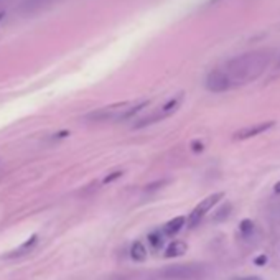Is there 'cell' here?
I'll use <instances>...</instances> for the list:
<instances>
[{
    "label": "cell",
    "instance_id": "cell-22",
    "mask_svg": "<svg viewBox=\"0 0 280 280\" xmlns=\"http://www.w3.org/2000/svg\"><path fill=\"white\" fill-rule=\"evenodd\" d=\"M3 15H5V12H0V20L3 19Z\"/></svg>",
    "mask_w": 280,
    "mask_h": 280
},
{
    "label": "cell",
    "instance_id": "cell-20",
    "mask_svg": "<svg viewBox=\"0 0 280 280\" xmlns=\"http://www.w3.org/2000/svg\"><path fill=\"white\" fill-rule=\"evenodd\" d=\"M232 280H262V279L257 277V275H247V277H234Z\"/></svg>",
    "mask_w": 280,
    "mask_h": 280
},
{
    "label": "cell",
    "instance_id": "cell-1",
    "mask_svg": "<svg viewBox=\"0 0 280 280\" xmlns=\"http://www.w3.org/2000/svg\"><path fill=\"white\" fill-rule=\"evenodd\" d=\"M270 61H272L270 51L254 50L231 58L221 70L227 76V79L231 81V86L234 88V86H244L261 77L262 73L269 68Z\"/></svg>",
    "mask_w": 280,
    "mask_h": 280
},
{
    "label": "cell",
    "instance_id": "cell-14",
    "mask_svg": "<svg viewBox=\"0 0 280 280\" xmlns=\"http://www.w3.org/2000/svg\"><path fill=\"white\" fill-rule=\"evenodd\" d=\"M239 231H241V234H243V236L252 234V231H254L252 219H243V221L239 223Z\"/></svg>",
    "mask_w": 280,
    "mask_h": 280
},
{
    "label": "cell",
    "instance_id": "cell-19",
    "mask_svg": "<svg viewBox=\"0 0 280 280\" xmlns=\"http://www.w3.org/2000/svg\"><path fill=\"white\" fill-rule=\"evenodd\" d=\"M70 135V131H61V132H56L51 139H64V137Z\"/></svg>",
    "mask_w": 280,
    "mask_h": 280
},
{
    "label": "cell",
    "instance_id": "cell-4",
    "mask_svg": "<svg viewBox=\"0 0 280 280\" xmlns=\"http://www.w3.org/2000/svg\"><path fill=\"white\" fill-rule=\"evenodd\" d=\"M198 274H200L198 267L183 265V264L168 267V269L162 270V277L167 280H189V279H195Z\"/></svg>",
    "mask_w": 280,
    "mask_h": 280
},
{
    "label": "cell",
    "instance_id": "cell-16",
    "mask_svg": "<svg viewBox=\"0 0 280 280\" xmlns=\"http://www.w3.org/2000/svg\"><path fill=\"white\" fill-rule=\"evenodd\" d=\"M189 147H191V150L195 153H200V152H203L205 150V144H203V140H193L191 144H189Z\"/></svg>",
    "mask_w": 280,
    "mask_h": 280
},
{
    "label": "cell",
    "instance_id": "cell-11",
    "mask_svg": "<svg viewBox=\"0 0 280 280\" xmlns=\"http://www.w3.org/2000/svg\"><path fill=\"white\" fill-rule=\"evenodd\" d=\"M149 106V101H142L140 104H135V106H131L129 109L124 111V114L120 115L119 120H127V119H132L133 115L137 114V112H140V111H144V107H147Z\"/></svg>",
    "mask_w": 280,
    "mask_h": 280
},
{
    "label": "cell",
    "instance_id": "cell-12",
    "mask_svg": "<svg viewBox=\"0 0 280 280\" xmlns=\"http://www.w3.org/2000/svg\"><path fill=\"white\" fill-rule=\"evenodd\" d=\"M163 232H160V231H153V232H150L149 234V243H150V245H152L153 249H158V247H162V244H163Z\"/></svg>",
    "mask_w": 280,
    "mask_h": 280
},
{
    "label": "cell",
    "instance_id": "cell-18",
    "mask_svg": "<svg viewBox=\"0 0 280 280\" xmlns=\"http://www.w3.org/2000/svg\"><path fill=\"white\" fill-rule=\"evenodd\" d=\"M254 264H256V265H265L267 264V256H265V254L257 256L256 259H254Z\"/></svg>",
    "mask_w": 280,
    "mask_h": 280
},
{
    "label": "cell",
    "instance_id": "cell-23",
    "mask_svg": "<svg viewBox=\"0 0 280 280\" xmlns=\"http://www.w3.org/2000/svg\"><path fill=\"white\" fill-rule=\"evenodd\" d=\"M277 66L280 68V58H279V63H277Z\"/></svg>",
    "mask_w": 280,
    "mask_h": 280
},
{
    "label": "cell",
    "instance_id": "cell-2",
    "mask_svg": "<svg viewBox=\"0 0 280 280\" xmlns=\"http://www.w3.org/2000/svg\"><path fill=\"white\" fill-rule=\"evenodd\" d=\"M224 198V193L223 191H218V193H213V195H209V196H206L205 200H201L200 203H198L195 208H193V211L189 213V216H188V226L189 227H195L198 223L203 219V216L208 211L213 208L214 205L218 203L219 200H223Z\"/></svg>",
    "mask_w": 280,
    "mask_h": 280
},
{
    "label": "cell",
    "instance_id": "cell-3",
    "mask_svg": "<svg viewBox=\"0 0 280 280\" xmlns=\"http://www.w3.org/2000/svg\"><path fill=\"white\" fill-rule=\"evenodd\" d=\"M232 88L231 81L227 79V76L224 75V71L221 68L218 70H213L206 76V89L209 93H226Z\"/></svg>",
    "mask_w": 280,
    "mask_h": 280
},
{
    "label": "cell",
    "instance_id": "cell-6",
    "mask_svg": "<svg viewBox=\"0 0 280 280\" xmlns=\"http://www.w3.org/2000/svg\"><path fill=\"white\" fill-rule=\"evenodd\" d=\"M37 244H38V236L37 234L30 236V238L20 245V247H17L15 251L5 254V256H3V259H17V257H20V256H25V254H28Z\"/></svg>",
    "mask_w": 280,
    "mask_h": 280
},
{
    "label": "cell",
    "instance_id": "cell-9",
    "mask_svg": "<svg viewBox=\"0 0 280 280\" xmlns=\"http://www.w3.org/2000/svg\"><path fill=\"white\" fill-rule=\"evenodd\" d=\"M182 101H183V93H180L178 96H175V97H171L170 101L165 102L162 107H160V112L165 117H168L170 114H173V112L178 109L180 104H182Z\"/></svg>",
    "mask_w": 280,
    "mask_h": 280
},
{
    "label": "cell",
    "instance_id": "cell-15",
    "mask_svg": "<svg viewBox=\"0 0 280 280\" xmlns=\"http://www.w3.org/2000/svg\"><path fill=\"white\" fill-rule=\"evenodd\" d=\"M122 175H124V171H120V170L112 171V173H109L104 180H102V183H104V185H109V183H112V182H115V180H117V178H120V176H122Z\"/></svg>",
    "mask_w": 280,
    "mask_h": 280
},
{
    "label": "cell",
    "instance_id": "cell-21",
    "mask_svg": "<svg viewBox=\"0 0 280 280\" xmlns=\"http://www.w3.org/2000/svg\"><path fill=\"white\" fill-rule=\"evenodd\" d=\"M274 191H275V193H277V195H280V180H279V182H277V183H275V185H274Z\"/></svg>",
    "mask_w": 280,
    "mask_h": 280
},
{
    "label": "cell",
    "instance_id": "cell-17",
    "mask_svg": "<svg viewBox=\"0 0 280 280\" xmlns=\"http://www.w3.org/2000/svg\"><path fill=\"white\" fill-rule=\"evenodd\" d=\"M167 183H168V180H160V182L150 183V185H147V188H145V191H153V189H158V188H162L163 185H167Z\"/></svg>",
    "mask_w": 280,
    "mask_h": 280
},
{
    "label": "cell",
    "instance_id": "cell-10",
    "mask_svg": "<svg viewBox=\"0 0 280 280\" xmlns=\"http://www.w3.org/2000/svg\"><path fill=\"white\" fill-rule=\"evenodd\" d=\"M131 257L135 262H144L147 259V247L144 245L142 241H135L131 247Z\"/></svg>",
    "mask_w": 280,
    "mask_h": 280
},
{
    "label": "cell",
    "instance_id": "cell-5",
    "mask_svg": "<svg viewBox=\"0 0 280 280\" xmlns=\"http://www.w3.org/2000/svg\"><path fill=\"white\" fill-rule=\"evenodd\" d=\"M275 126L274 120H267V122H261V124H254L251 127H245V129H241L234 133L232 139L234 140H247V139H252V137H257L261 133H265L269 132L270 129Z\"/></svg>",
    "mask_w": 280,
    "mask_h": 280
},
{
    "label": "cell",
    "instance_id": "cell-8",
    "mask_svg": "<svg viewBox=\"0 0 280 280\" xmlns=\"http://www.w3.org/2000/svg\"><path fill=\"white\" fill-rule=\"evenodd\" d=\"M188 251V245L183 241H173V243L168 244V247L165 249V257L171 259V257H180Z\"/></svg>",
    "mask_w": 280,
    "mask_h": 280
},
{
    "label": "cell",
    "instance_id": "cell-13",
    "mask_svg": "<svg viewBox=\"0 0 280 280\" xmlns=\"http://www.w3.org/2000/svg\"><path fill=\"white\" fill-rule=\"evenodd\" d=\"M231 209H232V205H231V203L223 205L221 208H219V209L216 211V213H214L213 219H214V221H223L224 218H227V216H229Z\"/></svg>",
    "mask_w": 280,
    "mask_h": 280
},
{
    "label": "cell",
    "instance_id": "cell-7",
    "mask_svg": "<svg viewBox=\"0 0 280 280\" xmlns=\"http://www.w3.org/2000/svg\"><path fill=\"white\" fill-rule=\"evenodd\" d=\"M188 219L185 218V216H175L173 219H170L165 226H163V234L165 236H175V234H178L180 231L183 229V226L187 224Z\"/></svg>",
    "mask_w": 280,
    "mask_h": 280
}]
</instances>
